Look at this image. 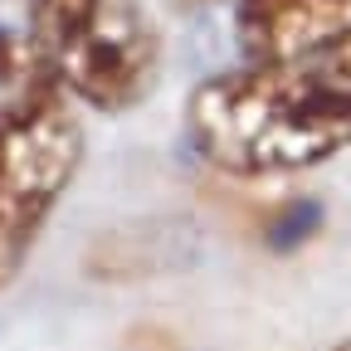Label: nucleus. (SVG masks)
<instances>
[{"mask_svg": "<svg viewBox=\"0 0 351 351\" xmlns=\"http://www.w3.org/2000/svg\"><path fill=\"white\" fill-rule=\"evenodd\" d=\"M186 132L225 176H278L337 156L351 142V108L307 59L244 64L191 93Z\"/></svg>", "mask_w": 351, "mask_h": 351, "instance_id": "f257e3e1", "label": "nucleus"}, {"mask_svg": "<svg viewBox=\"0 0 351 351\" xmlns=\"http://www.w3.org/2000/svg\"><path fill=\"white\" fill-rule=\"evenodd\" d=\"M64 93V78L44 59L20 98L0 103V288L20 274L39 225L83 161V127Z\"/></svg>", "mask_w": 351, "mask_h": 351, "instance_id": "f03ea898", "label": "nucleus"}, {"mask_svg": "<svg viewBox=\"0 0 351 351\" xmlns=\"http://www.w3.org/2000/svg\"><path fill=\"white\" fill-rule=\"evenodd\" d=\"M73 98L103 112L132 108L156 73V29L137 0H103L64 49L49 59Z\"/></svg>", "mask_w": 351, "mask_h": 351, "instance_id": "7ed1b4c3", "label": "nucleus"}, {"mask_svg": "<svg viewBox=\"0 0 351 351\" xmlns=\"http://www.w3.org/2000/svg\"><path fill=\"white\" fill-rule=\"evenodd\" d=\"M234 29L249 64H298L351 34V0H239Z\"/></svg>", "mask_w": 351, "mask_h": 351, "instance_id": "20e7f679", "label": "nucleus"}, {"mask_svg": "<svg viewBox=\"0 0 351 351\" xmlns=\"http://www.w3.org/2000/svg\"><path fill=\"white\" fill-rule=\"evenodd\" d=\"M191 254H195L191 219H137V225H117L98 234L83 263L93 278H142V274L176 269Z\"/></svg>", "mask_w": 351, "mask_h": 351, "instance_id": "39448f33", "label": "nucleus"}, {"mask_svg": "<svg viewBox=\"0 0 351 351\" xmlns=\"http://www.w3.org/2000/svg\"><path fill=\"white\" fill-rule=\"evenodd\" d=\"M103 5V0H29V44L54 59L64 44L93 20V10Z\"/></svg>", "mask_w": 351, "mask_h": 351, "instance_id": "423d86ee", "label": "nucleus"}, {"mask_svg": "<svg viewBox=\"0 0 351 351\" xmlns=\"http://www.w3.org/2000/svg\"><path fill=\"white\" fill-rule=\"evenodd\" d=\"M39 64H44V54L34 49V44L25 49V44H20L15 34L0 29V83H25Z\"/></svg>", "mask_w": 351, "mask_h": 351, "instance_id": "0eeeda50", "label": "nucleus"}, {"mask_svg": "<svg viewBox=\"0 0 351 351\" xmlns=\"http://www.w3.org/2000/svg\"><path fill=\"white\" fill-rule=\"evenodd\" d=\"M337 351H351V341H341V346H337Z\"/></svg>", "mask_w": 351, "mask_h": 351, "instance_id": "6e6552de", "label": "nucleus"}]
</instances>
